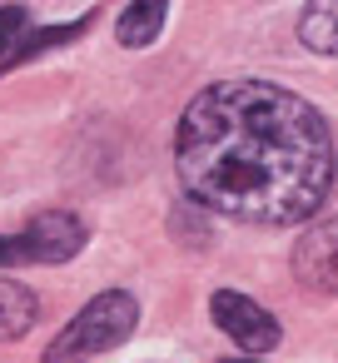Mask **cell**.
Masks as SVG:
<instances>
[{
	"mask_svg": "<svg viewBox=\"0 0 338 363\" xmlns=\"http://www.w3.org/2000/svg\"><path fill=\"white\" fill-rule=\"evenodd\" d=\"M174 164L184 189L244 224H303L338 179L328 120L269 80H219L189 100Z\"/></svg>",
	"mask_w": 338,
	"mask_h": 363,
	"instance_id": "cell-1",
	"label": "cell"
},
{
	"mask_svg": "<svg viewBox=\"0 0 338 363\" xmlns=\"http://www.w3.org/2000/svg\"><path fill=\"white\" fill-rule=\"evenodd\" d=\"M135 318H140L135 298L120 294V289H110V294L90 298V303L65 323V333L45 348V363H85V358H95V353L125 343V338L135 333Z\"/></svg>",
	"mask_w": 338,
	"mask_h": 363,
	"instance_id": "cell-2",
	"label": "cell"
},
{
	"mask_svg": "<svg viewBox=\"0 0 338 363\" xmlns=\"http://www.w3.org/2000/svg\"><path fill=\"white\" fill-rule=\"evenodd\" d=\"M209 313H214V323H219L244 353H269V348L278 343V323H274V313L259 308L254 298L234 294V289H219V294L209 298Z\"/></svg>",
	"mask_w": 338,
	"mask_h": 363,
	"instance_id": "cell-3",
	"label": "cell"
},
{
	"mask_svg": "<svg viewBox=\"0 0 338 363\" xmlns=\"http://www.w3.org/2000/svg\"><path fill=\"white\" fill-rule=\"evenodd\" d=\"M293 274L313 294H338V219L313 224L293 244Z\"/></svg>",
	"mask_w": 338,
	"mask_h": 363,
	"instance_id": "cell-4",
	"label": "cell"
},
{
	"mask_svg": "<svg viewBox=\"0 0 338 363\" xmlns=\"http://www.w3.org/2000/svg\"><path fill=\"white\" fill-rule=\"evenodd\" d=\"M85 249V224L75 214H40L30 219V229L21 234V254L35 259V264H65Z\"/></svg>",
	"mask_w": 338,
	"mask_h": 363,
	"instance_id": "cell-5",
	"label": "cell"
},
{
	"mask_svg": "<svg viewBox=\"0 0 338 363\" xmlns=\"http://www.w3.org/2000/svg\"><path fill=\"white\" fill-rule=\"evenodd\" d=\"M30 323H35V294L16 279H0V343L21 338Z\"/></svg>",
	"mask_w": 338,
	"mask_h": 363,
	"instance_id": "cell-6",
	"label": "cell"
},
{
	"mask_svg": "<svg viewBox=\"0 0 338 363\" xmlns=\"http://www.w3.org/2000/svg\"><path fill=\"white\" fill-rule=\"evenodd\" d=\"M298 35H303L308 50L338 55V0H318V6H308L303 21H298Z\"/></svg>",
	"mask_w": 338,
	"mask_h": 363,
	"instance_id": "cell-7",
	"label": "cell"
},
{
	"mask_svg": "<svg viewBox=\"0 0 338 363\" xmlns=\"http://www.w3.org/2000/svg\"><path fill=\"white\" fill-rule=\"evenodd\" d=\"M164 16H169V11L159 6V0H145V6H130V11L120 16V45H130V50L150 45V40L159 35Z\"/></svg>",
	"mask_w": 338,
	"mask_h": 363,
	"instance_id": "cell-8",
	"label": "cell"
},
{
	"mask_svg": "<svg viewBox=\"0 0 338 363\" xmlns=\"http://www.w3.org/2000/svg\"><path fill=\"white\" fill-rule=\"evenodd\" d=\"M26 6H0V55H16V40H26Z\"/></svg>",
	"mask_w": 338,
	"mask_h": 363,
	"instance_id": "cell-9",
	"label": "cell"
},
{
	"mask_svg": "<svg viewBox=\"0 0 338 363\" xmlns=\"http://www.w3.org/2000/svg\"><path fill=\"white\" fill-rule=\"evenodd\" d=\"M21 239H0V264H21Z\"/></svg>",
	"mask_w": 338,
	"mask_h": 363,
	"instance_id": "cell-10",
	"label": "cell"
},
{
	"mask_svg": "<svg viewBox=\"0 0 338 363\" xmlns=\"http://www.w3.org/2000/svg\"><path fill=\"white\" fill-rule=\"evenodd\" d=\"M224 363H259V358H224Z\"/></svg>",
	"mask_w": 338,
	"mask_h": 363,
	"instance_id": "cell-11",
	"label": "cell"
}]
</instances>
